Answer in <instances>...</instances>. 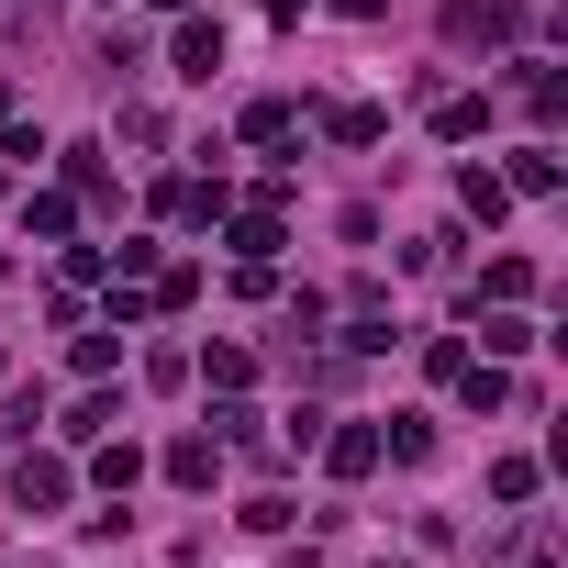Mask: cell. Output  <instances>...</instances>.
<instances>
[{
	"label": "cell",
	"instance_id": "obj_1",
	"mask_svg": "<svg viewBox=\"0 0 568 568\" xmlns=\"http://www.w3.org/2000/svg\"><path fill=\"white\" fill-rule=\"evenodd\" d=\"M524 0H446V45H513Z\"/></svg>",
	"mask_w": 568,
	"mask_h": 568
},
{
	"label": "cell",
	"instance_id": "obj_2",
	"mask_svg": "<svg viewBox=\"0 0 568 568\" xmlns=\"http://www.w3.org/2000/svg\"><path fill=\"white\" fill-rule=\"evenodd\" d=\"M68 490H79V479H68V457H12V501H23L34 524H45V513H68Z\"/></svg>",
	"mask_w": 568,
	"mask_h": 568
},
{
	"label": "cell",
	"instance_id": "obj_3",
	"mask_svg": "<svg viewBox=\"0 0 568 568\" xmlns=\"http://www.w3.org/2000/svg\"><path fill=\"white\" fill-rule=\"evenodd\" d=\"M168 68H179V79H212V68H223V23H201V12H190V23H179V45H168Z\"/></svg>",
	"mask_w": 568,
	"mask_h": 568
},
{
	"label": "cell",
	"instance_id": "obj_4",
	"mask_svg": "<svg viewBox=\"0 0 568 568\" xmlns=\"http://www.w3.org/2000/svg\"><path fill=\"white\" fill-rule=\"evenodd\" d=\"M23 234H34V245H68V234H79V201H68V190H34V201H23Z\"/></svg>",
	"mask_w": 568,
	"mask_h": 568
},
{
	"label": "cell",
	"instance_id": "obj_5",
	"mask_svg": "<svg viewBox=\"0 0 568 568\" xmlns=\"http://www.w3.org/2000/svg\"><path fill=\"white\" fill-rule=\"evenodd\" d=\"M324 468H335V479H368V468H379V424H346V435H324Z\"/></svg>",
	"mask_w": 568,
	"mask_h": 568
},
{
	"label": "cell",
	"instance_id": "obj_6",
	"mask_svg": "<svg viewBox=\"0 0 568 568\" xmlns=\"http://www.w3.org/2000/svg\"><path fill=\"white\" fill-rule=\"evenodd\" d=\"M379 457L424 468V457H435V424H424V413H390V424H379Z\"/></svg>",
	"mask_w": 568,
	"mask_h": 568
},
{
	"label": "cell",
	"instance_id": "obj_7",
	"mask_svg": "<svg viewBox=\"0 0 568 568\" xmlns=\"http://www.w3.org/2000/svg\"><path fill=\"white\" fill-rule=\"evenodd\" d=\"M212 468H223L212 435H179V446H168V479H179V490H212Z\"/></svg>",
	"mask_w": 568,
	"mask_h": 568
},
{
	"label": "cell",
	"instance_id": "obj_8",
	"mask_svg": "<svg viewBox=\"0 0 568 568\" xmlns=\"http://www.w3.org/2000/svg\"><path fill=\"white\" fill-rule=\"evenodd\" d=\"M324 134H335V145H379V134H390V123H379V112H368V101H335V112H324Z\"/></svg>",
	"mask_w": 568,
	"mask_h": 568
},
{
	"label": "cell",
	"instance_id": "obj_9",
	"mask_svg": "<svg viewBox=\"0 0 568 568\" xmlns=\"http://www.w3.org/2000/svg\"><path fill=\"white\" fill-rule=\"evenodd\" d=\"M267 256H278V212H245L234 223V267H267Z\"/></svg>",
	"mask_w": 568,
	"mask_h": 568
},
{
	"label": "cell",
	"instance_id": "obj_10",
	"mask_svg": "<svg viewBox=\"0 0 568 568\" xmlns=\"http://www.w3.org/2000/svg\"><path fill=\"white\" fill-rule=\"evenodd\" d=\"M479 346H490V357H524V346H535V324L501 302V313H479Z\"/></svg>",
	"mask_w": 568,
	"mask_h": 568
},
{
	"label": "cell",
	"instance_id": "obj_11",
	"mask_svg": "<svg viewBox=\"0 0 568 568\" xmlns=\"http://www.w3.org/2000/svg\"><path fill=\"white\" fill-rule=\"evenodd\" d=\"M479 291H490V302H524V291H535V267H524V256H490V267H479Z\"/></svg>",
	"mask_w": 568,
	"mask_h": 568
},
{
	"label": "cell",
	"instance_id": "obj_12",
	"mask_svg": "<svg viewBox=\"0 0 568 568\" xmlns=\"http://www.w3.org/2000/svg\"><path fill=\"white\" fill-rule=\"evenodd\" d=\"M501 190H535V201H546V190H557V156H546V145H524V156H513V179H501Z\"/></svg>",
	"mask_w": 568,
	"mask_h": 568
},
{
	"label": "cell",
	"instance_id": "obj_13",
	"mask_svg": "<svg viewBox=\"0 0 568 568\" xmlns=\"http://www.w3.org/2000/svg\"><path fill=\"white\" fill-rule=\"evenodd\" d=\"M201 379H212V390H245V379H256V357H245V346H212V357H201Z\"/></svg>",
	"mask_w": 568,
	"mask_h": 568
},
{
	"label": "cell",
	"instance_id": "obj_14",
	"mask_svg": "<svg viewBox=\"0 0 568 568\" xmlns=\"http://www.w3.org/2000/svg\"><path fill=\"white\" fill-rule=\"evenodd\" d=\"M457 390H468V413H501V402H513V379H501V368H457Z\"/></svg>",
	"mask_w": 568,
	"mask_h": 568
},
{
	"label": "cell",
	"instance_id": "obj_15",
	"mask_svg": "<svg viewBox=\"0 0 568 568\" xmlns=\"http://www.w3.org/2000/svg\"><path fill=\"white\" fill-rule=\"evenodd\" d=\"M245 134L256 145H291V101H245Z\"/></svg>",
	"mask_w": 568,
	"mask_h": 568
},
{
	"label": "cell",
	"instance_id": "obj_16",
	"mask_svg": "<svg viewBox=\"0 0 568 568\" xmlns=\"http://www.w3.org/2000/svg\"><path fill=\"white\" fill-rule=\"evenodd\" d=\"M479 123H490V101H446V112H435V134H446V145H468Z\"/></svg>",
	"mask_w": 568,
	"mask_h": 568
},
{
	"label": "cell",
	"instance_id": "obj_17",
	"mask_svg": "<svg viewBox=\"0 0 568 568\" xmlns=\"http://www.w3.org/2000/svg\"><path fill=\"white\" fill-rule=\"evenodd\" d=\"M457 201H468V212H479V223H490V212H501V201H513V190H501V179H490V168H468V179H457Z\"/></svg>",
	"mask_w": 568,
	"mask_h": 568
},
{
	"label": "cell",
	"instance_id": "obj_18",
	"mask_svg": "<svg viewBox=\"0 0 568 568\" xmlns=\"http://www.w3.org/2000/svg\"><path fill=\"white\" fill-rule=\"evenodd\" d=\"M490 501H535V457H501L490 468Z\"/></svg>",
	"mask_w": 568,
	"mask_h": 568
},
{
	"label": "cell",
	"instance_id": "obj_19",
	"mask_svg": "<svg viewBox=\"0 0 568 568\" xmlns=\"http://www.w3.org/2000/svg\"><path fill=\"white\" fill-rule=\"evenodd\" d=\"M302 12H313V0H267V23H302Z\"/></svg>",
	"mask_w": 568,
	"mask_h": 568
},
{
	"label": "cell",
	"instance_id": "obj_20",
	"mask_svg": "<svg viewBox=\"0 0 568 568\" xmlns=\"http://www.w3.org/2000/svg\"><path fill=\"white\" fill-rule=\"evenodd\" d=\"M0 123H12V79H0Z\"/></svg>",
	"mask_w": 568,
	"mask_h": 568
},
{
	"label": "cell",
	"instance_id": "obj_21",
	"mask_svg": "<svg viewBox=\"0 0 568 568\" xmlns=\"http://www.w3.org/2000/svg\"><path fill=\"white\" fill-rule=\"evenodd\" d=\"M156 12H190V0H156Z\"/></svg>",
	"mask_w": 568,
	"mask_h": 568
}]
</instances>
